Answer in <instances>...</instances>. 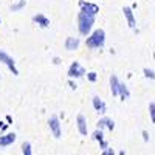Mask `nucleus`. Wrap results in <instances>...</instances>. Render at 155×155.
Wrapping results in <instances>:
<instances>
[{
	"label": "nucleus",
	"mask_w": 155,
	"mask_h": 155,
	"mask_svg": "<svg viewBox=\"0 0 155 155\" xmlns=\"http://www.w3.org/2000/svg\"><path fill=\"white\" fill-rule=\"evenodd\" d=\"M95 23V16L87 14V12L81 11L78 14V28H79V33L82 36H87L90 31H92V27Z\"/></svg>",
	"instance_id": "obj_1"
},
{
	"label": "nucleus",
	"mask_w": 155,
	"mask_h": 155,
	"mask_svg": "<svg viewBox=\"0 0 155 155\" xmlns=\"http://www.w3.org/2000/svg\"><path fill=\"white\" fill-rule=\"evenodd\" d=\"M106 44V33L104 30H96L92 33V36H88L85 39V45L88 48H102Z\"/></svg>",
	"instance_id": "obj_2"
},
{
	"label": "nucleus",
	"mask_w": 155,
	"mask_h": 155,
	"mask_svg": "<svg viewBox=\"0 0 155 155\" xmlns=\"http://www.w3.org/2000/svg\"><path fill=\"white\" fill-rule=\"evenodd\" d=\"M0 62H3L5 65L12 71V74H14V76H17V74H19V70L16 68V62H14V59H12L8 53H5L3 50H0Z\"/></svg>",
	"instance_id": "obj_3"
},
{
	"label": "nucleus",
	"mask_w": 155,
	"mask_h": 155,
	"mask_svg": "<svg viewBox=\"0 0 155 155\" xmlns=\"http://www.w3.org/2000/svg\"><path fill=\"white\" fill-rule=\"evenodd\" d=\"M85 74V68L81 65L79 62H73L68 68V76L70 78H82Z\"/></svg>",
	"instance_id": "obj_4"
},
{
	"label": "nucleus",
	"mask_w": 155,
	"mask_h": 155,
	"mask_svg": "<svg viewBox=\"0 0 155 155\" xmlns=\"http://www.w3.org/2000/svg\"><path fill=\"white\" fill-rule=\"evenodd\" d=\"M48 126H50V130H51V134H53V137L61 138V124H59L58 116H51L50 121H48Z\"/></svg>",
	"instance_id": "obj_5"
},
{
	"label": "nucleus",
	"mask_w": 155,
	"mask_h": 155,
	"mask_svg": "<svg viewBox=\"0 0 155 155\" xmlns=\"http://www.w3.org/2000/svg\"><path fill=\"white\" fill-rule=\"evenodd\" d=\"M79 6H81V11L87 12V14H92V16H96L99 12V6L96 3H87V2H84V0H81Z\"/></svg>",
	"instance_id": "obj_6"
},
{
	"label": "nucleus",
	"mask_w": 155,
	"mask_h": 155,
	"mask_svg": "<svg viewBox=\"0 0 155 155\" xmlns=\"http://www.w3.org/2000/svg\"><path fill=\"white\" fill-rule=\"evenodd\" d=\"M123 12H124V17H126L127 23H129V27L135 30V27H137V22H135V17H134L132 8H129V6H124V8H123Z\"/></svg>",
	"instance_id": "obj_7"
},
{
	"label": "nucleus",
	"mask_w": 155,
	"mask_h": 155,
	"mask_svg": "<svg viewBox=\"0 0 155 155\" xmlns=\"http://www.w3.org/2000/svg\"><path fill=\"white\" fill-rule=\"evenodd\" d=\"M76 124H78V130L81 135H87V120L84 115H78L76 118Z\"/></svg>",
	"instance_id": "obj_8"
},
{
	"label": "nucleus",
	"mask_w": 155,
	"mask_h": 155,
	"mask_svg": "<svg viewBox=\"0 0 155 155\" xmlns=\"http://www.w3.org/2000/svg\"><path fill=\"white\" fill-rule=\"evenodd\" d=\"M16 134H6V135H2L0 137V147H6L9 144H12L16 141Z\"/></svg>",
	"instance_id": "obj_9"
},
{
	"label": "nucleus",
	"mask_w": 155,
	"mask_h": 155,
	"mask_svg": "<svg viewBox=\"0 0 155 155\" xmlns=\"http://www.w3.org/2000/svg\"><path fill=\"white\" fill-rule=\"evenodd\" d=\"M93 107H95V110H96L98 113H101V115H104V113L107 112L106 104L102 102V99H101L99 96H93Z\"/></svg>",
	"instance_id": "obj_10"
},
{
	"label": "nucleus",
	"mask_w": 155,
	"mask_h": 155,
	"mask_svg": "<svg viewBox=\"0 0 155 155\" xmlns=\"http://www.w3.org/2000/svg\"><path fill=\"white\" fill-rule=\"evenodd\" d=\"M33 20L39 25V27H42V28H48L50 27V19L47 16H44V14H36L33 17Z\"/></svg>",
	"instance_id": "obj_11"
},
{
	"label": "nucleus",
	"mask_w": 155,
	"mask_h": 155,
	"mask_svg": "<svg viewBox=\"0 0 155 155\" xmlns=\"http://www.w3.org/2000/svg\"><path fill=\"white\" fill-rule=\"evenodd\" d=\"M104 127H107L109 130H113V129H115V123H113V120L107 118V116L101 118V120L98 121V129H104Z\"/></svg>",
	"instance_id": "obj_12"
},
{
	"label": "nucleus",
	"mask_w": 155,
	"mask_h": 155,
	"mask_svg": "<svg viewBox=\"0 0 155 155\" xmlns=\"http://www.w3.org/2000/svg\"><path fill=\"white\" fill-rule=\"evenodd\" d=\"M78 47H79V39L78 37H67L65 41V48L67 50H78Z\"/></svg>",
	"instance_id": "obj_13"
},
{
	"label": "nucleus",
	"mask_w": 155,
	"mask_h": 155,
	"mask_svg": "<svg viewBox=\"0 0 155 155\" xmlns=\"http://www.w3.org/2000/svg\"><path fill=\"white\" fill-rule=\"evenodd\" d=\"M118 87H120L118 78H116L115 74H112L110 76V90H112V95L113 96H118Z\"/></svg>",
	"instance_id": "obj_14"
},
{
	"label": "nucleus",
	"mask_w": 155,
	"mask_h": 155,
	"mask_svg": "<svg viewBox=\"0 0 155 155\" xmlns=\"http://www.w3.org/2000/svg\"><path fill=\"white\" fill-rule=\"evenodd\" d=\"M118 96H121L123 101H126L129 96H130V92H129V88H127L124 84H121V82H120V87H118Z\"/></svg>",
	"instance_id": "obj_15"
},
{
	"label": "nucleus",
	"mask_w": 155,
	"mask_h": 155,
	"mask_svg": "<svg viewBox=\"0 0 155 155\" xmlns=\"http://www.w3.org/2000/svg\"><path fill=\"white\" fill-rule=\"evenodd\" d=\"M22 153H23V155H31V153H33V150H31V144L28 143V141L22 144Z\"/></svg>",
	"instance_id": "obj_16"
},
{
	"label": "nucleus",
	"mask_w": 155,
	"mask_h": 155,
	"mask_svg": "<svg viewBox=\"0 0 155 155\" xmlns=\"http://www.w3.org/2000/svg\"><path fill=\"white\" fill-rule=\"evenodd\" d=\"M25 3H27V0H20V2H17V3H14V5H12L11 6V11H19V9H22L23 6H25Z\"/></svg>",
	"instance_id": "obj_17"
},
{
	"label": "nucleus",
	"mask_w": 155,
	"mask_h": 155,
	"mask_svg": "<svg viewBox=\"0 0 155 155\" xmlns=\"http://www.w3.org/2000/svg\"><path fill=\"white\" fill-rule=\"evenodd\" d=\"M92 138H93L95 141H101V140H104V135H102V129H98V130H95Z\"/></svg>",
	"instance_id": "obj_18"
},
{
	"label": "nucleus",
	"mask_w": 155,
	"mask_h": 155,
	"mask_svg": "<svg viewBox=\"0 0 155 155\" xmlns=\"http://www.w3.org/2000/svg\"><path fill=\"white\" fill-rule=\"evenodd\" d=\"M149 113H150V121L155 124V102L149 104Z\"/></svg>",
	"instance_id": "obj_19"
},
{
	"label": "nucleus",
	"mask_w": 155,
	"mask_h": 155,
	"mask_svg": "<svg viewBox=\"0 0 155 155\" xmlns=\"http://www.w3.org/2000/svg\"><path fill=\"white\" fill-rule=\"evenodd\" d=\"M143 73H144V76L147 78V79H155V71H153V70H150V68H144Z\"/></svg>",
	"instance_id": "obj_20"
},
{
	"label": "nucleus",
	"mask_w": 155,
	"mask_h": 155,
	"mask_svg": "<svg viewBox=\"0 0 155 155\" xmlns=\"http://www.w3.org/2000/svg\"><path fill=\"white\" fill-rule=\"evenodd\" d=\"M87 78H88L90 82H95V81L98 79V74H96L95 71H90V73H87Z\"/></svg>",
	"instance_id": "obj_21"
},
{
	"label": "nucleus",
	"mask_w": 155,
	"mask_h": 155,
	"mask_svg": "<svg viewBox=\"0 0 155 155\" xmlns=\"http://www.w3.org/2000/svg\"><path fill=\"white\" fill-rule=\"evenodd\" d=\"M102 153H104V155H113V153H115V150H113V149H110V147H106L104 150H102Z\"/></svg>",
	"instance_id": "obj_22"
},
{
	"label": "nucleus",
	"mask_w": 155,
	"mask_h": 155,
	"mask_svg": "<svg viewBox=\"0 0 155 155\" xmlns=\"http://www.w3.org/2000/svg\"><path fill=\"white\" fill-rule=\"evenodd\" d=\"M99 147H101V149H106V147H107V141H106V140H101V141H99Z\"/></svg>",
	"instance_id": "obj_23"
},
{
	"label": "nucleus",
	"mask_w": 155,
	"mask_h": 155,
	"mask_svg": "<svg viewBox=\"0 0 155 155\" xmlns=\"http://www.w3.org/2000/svg\"><path fill=\"white\" fill-rule=\"evenodd\" d=\"M143 140L146 141V143H147V141H149V134H147L146 130H143Z\"/></svg>",
	"instance_id": "obj_24"
},
{
	"label": "nucleus",
	"mask_w": 155,
	"mask_h": 155,
	"mask_svg": "<svg viewBox=\"0 0 155 155\" xmlns=\"http://www.w3.org/2000/svg\"><path fill=\"white\" fill-rule=\"evenodd\" d=\"M6 127H8V124H5V123L0 121V129H2V130H6Z\"/></svg>",
	"instance_id": "obj_25"
},
{
	"label": "nucleus",
	"mask_w": 155,
	"mask_h": 155,
	"mask_svg": "<svg viewBox=\"0 0 155 155\" xmlns=\"http://www.w3.org/2000/svg\"><path fill=\"white\" fill-rule=\"evenodd\" d=\"M68 84H70V87H71V88H73V90H76V84H74V82H71V81H70V82H68Z\"/></svg>",
	"instance_id": "obj_26"
},
{
	"label": "nucleus",
	"mask_w": 155,
	"mask_h": 155,
	"mask_svg": "<svg viewBox=\"0 0 155 155\" xmlns=\"http://www.w3.org/2000/svg\"><path fill=\"white\" fill-rule=\"evenodd\" d=\"M54 64H56V65H59V64H61V59H59V58H54Z\"/></svg>",
	"instance_id": "obj_27"
},
{
	"label": "nucleus",
	"mask_w": 155,
	"mask_h": 155,
	"mask_svg": "<svg viewBox=\"0 0 155 155\" xmlns=\"http://www.w3.org/2000/svg\"><path fill=\"white\" fill-rule=\"evenodd\" d=\"M153 59H155V53H153Z\"/></svg>",
	"instance_id": "obj_28"
},
{
	"label": "nucleus",
	"mask_w": 155,
	"mask_h": 155,
	"mask_svg": "<svg viewBox=\"0 0 155 155\" xmlns=\"http://www.w3.org/2000/svg\"><path fill=\"white\" fill-rule=\"evenodd\" d=\"M0 23H2V20H0Z\"/></svg>",
	"instance_id": "obj_29"
}]
</instances>
